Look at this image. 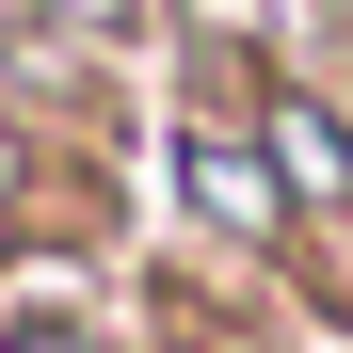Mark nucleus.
I'll return each mask as SVG.
<instances>
[{"label": "nucleus", "mask_w": 353, "mask_h": 353, "mask_svg": "<svg viewBox=\"0 0 353 353\" xmlns=\"http://www.w3.org/2000/svg\"><path fill=\"white\" fill-rule=\"evenodd\" d=\"M273 145H289V176H305V193H353V145L321 129V112H289V129H273Z\"/></svg>", "instance_id": "nucleus-1"}]
</instances>
